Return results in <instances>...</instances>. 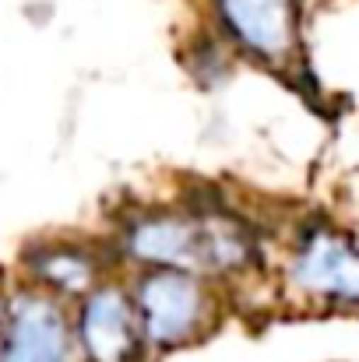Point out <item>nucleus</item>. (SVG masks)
<instances>
[{
	"label": "nucleus",
	"instance_id": "5",
	"mask_svg": "<svg viewBox=\"0 0 359 362\" xmlns=\"http://www.w3.org/2000/svg\"><path fill=\"white\" fill-rule=\"evenodd\" d=\"M74 320L64 310V299L25 285L7 299V327L0 362H74Z\"/></svg>",
	"mask_w": 359,
	"mask_h": 362
},
{
	"label": "nucleus",
	"instance_id": "3",
	"mask_svg": "<svg viewBox=\"0 0 359 362\" xmlns=\"http://www.w3.org/2000/svg\"><path fill=\"white\" fill-rule=\"evenodd\" d=\"M289 285L328 310H359V243L342 229H307L289 257Z\"/></svg>",
	"mask_w": 359,
	"mask_h": 362
},
{
	"label": "nucleus",
	"instance_id": "1",
	"mask_svg": "<svg viewBox=\"0 0 359 362\" xmlns=\"http://www.w3.org/2000/svg\"><path fill=\"white\" fill-rule=\"evenodd\" d=\"M123 253L144 271H239L253 260L246 229L222 215L198 211H144L123 229Z\"/></svg>",
	"mask_w": 359,
	"mask_h": 362
},
{
	"label": "nucleus",
	"instance_id": "4",
	"mask_svg": "<svg viewBox=\"0 0 359 362\" xmlns=\"http://www.w3.org/2000/svg\"><path fill=\"white\" fill-rule=\"evenodd\" d=\"M215 14L243 57L271 71H292L303 60L300 0H215Z\"/></svg>",
	"mask_w": 359,
	"mask_h": 362
},
{
	"label": "nucleus",
	"instance_id": "2",
	"mask_svg": "<svg viewBox=\"0 0 359 362\" xmlns=\"http://www.w3.org/2000/svg\"><path fill=\"white\" fill-rule=\"evenodd\" d=\"M130 296L144 345L152 349H180L194 341L212 320V288L201 274L190 271H144Z\"/></svg>",
	"mask_w": 359,
	"mask_h": 362
},
{
	"label": "nucleus",
	"instance_id": "6",
	"mask_svg": "<svg viewBox=\"0 0 359 362\" xmlns=\"http://www.w3.org/2000/svg\"><path fill=\"white\" fill-rule=\"evenodd\" d=\"M74 341L81 362H141L144 334L130 288L103 281L78 303Z\"/></svg>",
	"mask_w": 359,
	"mask_h": 362
},
{
	"label": "nucleus",
	"instance_id": "7",
	"mask_svg": "<svg viewBox=\"0 0 359 362\" xmlns=\"http://www.w3.org/2000/svg\"><path fill=\"white\" fill-rule=\"evenodd\" d=\"M28 264H32L35 288L57 299L64 296L85 299L92 288L103 285V260L81 246H46L35 257H28Z\"/></svg>",
	"mask_w": 359,
	"mask_h": 362
},
{
	"label": "nucleus",
	"instance_id": "8",
	"mask_svg": "<svg viewBox=\"0 0 359 362\" xmlns=\"http://www.w3.org/2000/svg\"><path fill=\"white\" fill-rule=\"evenodd\" d=\"M4 327H7V299L0 296V345H4Z\"/></svg>",
	"mask_w": 359,
	"mask_h": 362
}]
</instances>
